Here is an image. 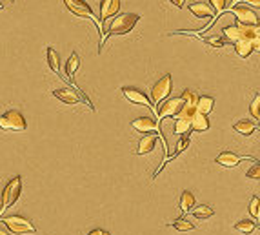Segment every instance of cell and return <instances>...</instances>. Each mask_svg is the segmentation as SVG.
Segmentation results:
<instances>
[{
	"label": "cell",
	"mask_w": 260,
	"mask_h": 235,
	"mask_svg": "<svg viewBox=\"0 0 260 235\" xmlns=\"http://www.w3.org/2000/svg\"><path fill=\"white\" fill-rule=\"evenodd\" d=\"M233 15L237 18V24H242V26H259V15L249 9L246 6H233L231 7Z\"/></svg>",
	"instance_id": "8fae6325"
},
{
	"label": "cell",
	"mask_w": 260,
	"mask_h": 235,
	"mask_svg": "<svg viewBox=\"0 0 260 235\" xmlns=\"http://www.w3.org/2000/svg\"><path fill=\"white\" fill-rule=\"evenodd\" d=\"M248 179H260V166L259 164H255L253 168L251 170H248Z\"/></svg>",
	"instance_id": "d6a6232c"
},
{
	"label": "cell",
	"mask_w": 260,
	"mask_h": 235,
	"mask_svg": "<svg viewBox=\"0 0 260 235\" xmlns=\"http://www.w3.org/2000/svg\"><path fill=\"white\" fill-rule=\"evenodd\" d=\"M231 4H233V6H237V4H238V0H233Z\"/></svg>",
	"instance_id": "74e56055"
},
{
	"label": "cell",
	"mask_w": 260,
	"mask_h": 235,
	"mask_svg": "<svg viewBox=\"0 0 260 235\" xmlns=\"http://www.w3.org/2000/svg\"><path fill=\"white\" fill-rule=\"evenodd\" d=\"M259 204H260L259 197H253V199H251V202H249V213L253 215L255 221L259 219Z\"/></svg>",
	"instance_id": "4dcf8cb0"
},
{
	"label": "cell",
	"mask_w": 260,
	"mask_h": 235,
	"mask_svg": "<svg viewBox=\"0 0 260 235\" xmlns=\"http://www.w3.org/2000/svg\"><path fill=\"white\" fill-rule=\"evenodd\" d=\"M0 128L9 129V131H24L28 128V122L20 112L17 110H9L4 115H0Z\"/></svg>",
	"instance_id": "8992f818"
},
{
	"label": "cell",
	"mask_w": 260,
	"mask_h": 235,
	"mask_svg": "<svg viewBox=\"0 0 260 235\" xmlns=\"http://www.w3.org/2000/svg\"><path fill=\"white\" fill-rule=\"evenodd\" d=\"M131 126L136 129V131H140V133H155L162 140V144H164V157L168 155V140L164 139V135L160 133V122L157 118H151V117H140L133 120Z\"/></svg>",
	"instance_id": "277c9868"
},
{
	"label": "cell",
	"mask_w": 260,
	"mask_h": 235,
	"mask_svg": "<svg viewBox=\"0 0 260 235\" xmlns=\"http://www.w3.org/2000/svg\"><path fill=\"white\" fill-rule=\"evenodd\" d=\"M189 11L198 18L215 17V13H213L210 4H204V2H193V4H189Z\"/></svg>",
	"instance_id": "2e32d148"
},
{
	"label": "cell",
	"mask_w": 260,
	"mask_h": 235,
	"mask_svg": "<svg viewBox=\"0 0 260 235\" xmlns=\"http://www.w3.org/2000/svg\"><path fill=\"white\" fill-rule=\"evenodd\" d=\"M122 93H124V97L131 104H140V106H146L149 108V110H153L151 101H149L140 90H136V88H122Z\"/></svg>",
	"instance_id": "7c38bea8"
},
{
	"label": "cell",
	"mask_w": 260,
	"mask_h": 235,
	"mask_svg": "<svg viewBox=\"0 0 260 235\" xmlns=\"http://www.w3.org/2000/svg\"><path fill=\"white\" fill-rule=\"evenodd\" d=\"M224 31V37H226V42H237V40L242 39V31H240V26H227V28L222 29Z\"/></svg>",
	"instance_id": "cb8c5ba5"
},
{
	"label": "cell",
	"mask_w": 260,
	"mask_h": 235,
	"mask_svg": "<svg viewBox=\"0 0 260 235\" xmlns=\"http://www.w3.org/2000/svg\"><path fill=\"white\" fill-rule=\"evenodd\" d=\"M197 113L195 106H182V110L175 115V133L176 135H186L191 128V118Z\"/></svg>",
	"instance_id": "52a82bcc"
},
{
	"label": "cell",
	"mask_w": 260,
	"mask_h": 235,
	"mask_svg": "<svg viewBox=\"0 0 260 235\" xmlns=\"http://www.w3.org/2000/svg\"><path fill=\"white\" fill-rule=\"evenodd\" d=\"M210 6H211V9H213V13H215V17H213V20H211V22L208 24V26H206V28H204L202 31H208V29H210L211 26L215 24L217 18L220 17L222 13H224V11L227 9V7H226V0H210Z\"/></svg>",
	"instance_id": "d6986e66"
},
{
	"label": "cell",
	"mask_w": 260,
	"mask_h": 235,
	"mask_svg": "<svg viewBox=\"0 0 260 235\" xmlns=\"http://www.w3.org/2000/svg\"><path fill=\"white\" fill-rule=\"evenodd\" d=\"M187 146H189V137H187V135H184V139L178 140V144H176V151L173 153V155H171V159H175L178 153H182V151L186 150Z\"/></svg>",
	"instance_id": "1f68e13d"
},
{
	"label": "cell",
	"mask_w": 260,
	"mask_h": 235,
	"mask_svg": "<svg viewBox=\"0 0 260 235\" xmlns=\"http://www.w3.org/2000/svg\"><path fill=\"white\" fill-rule=\"evenodd\" d=\"M171 4H173V6H176V7H182L184 6V2H186V0H170Z\"/></svg>",
	"instance_id": "d590c367"
},
{
	"label": "cell",
	"mask_w": 260,
	"mask_h": 235,
	"mask_svg": "<svg viewBox=\"0 0 260 235\" xmlns=\"http://www.w3.org/2000/svg\"><path fill=\"white\" fill-rule=\"evenodd\" d=\"M191 128L195 129V131H208L210 129V120H208V117L206 115H200V113H195L191 118Z\"/></svg>",
	"instance_id": "44dd1931"
},
{
	"label": "cell",
	"mask_w": 260,
	"mask_h": 235,
	"mask_svg": "<svg viewBox=\"0 0 260 235\" xmlns=\"http://www.w3.org/2000/svg\"><path fill=\"white\" fill-rule=\"evenodd\" d=\"M138 20H140V15H135V13H122L119 17H115L108 33L104 35V40L108 37H115V35H128L130 31H133Z\"/></svg>",
	"instance_id": "6da1fadb"
},
{
	"label": "cell",
	"mask_w": 260,
	"mask_h": 235,
	"mask_svg": "<svg viewBox=\"0 0 260 235\" xmlns=\"http://www.w3.org/2000/svg\"><path fill=\"white\" fill-rule=\"evenodd\" d=\"M53 95L57 97L58 101L64 102V104H79L82 99L73 88H60V90H55L53 91Z\"/></svg>",
	"instance_id": "5bb4252c"
},
{
	"label": "cell",
	"mask_w": 260,
	"mask_h": 235,
	"mask_svg": "<svg viewBox=\"0 0 260 235\" xmlns=\"http://www.w3.org/2000/svg\"><path fill=\"white\" fill-rule=\"evenodd\" d=\"M87 235H111V234H109V232H106V230H100V228H98V230H91V232H89Z\"/></svg>",
	"instance_id": "836d02e7"
},
{
	"label": "cell",
	"mask_w": 260,
	"mask_h": 235,
	"mask_svg": "<svg viewBox=\"0 0 260 235\" xmlns=\"http://www.w3.org/2000/svg\"><path fill=\"white\" fill-rule=\"evenodd\" d=\"M119 9H120V0H102L100 2V20H98V22H100V28L108 18L115 17V15L119 13ZM102 33H104V29H102ZM102 48H104V35H102L100 46H98V53L102 51Z\"/></svg>",
	"instance_id": "9c48e42d"
},
{
	"label": "cell",
	"mask_w": 260,
	"mask_h": 235,
	"mask_svg": "<svg viewBox=\"0 0 260 235\" xmlns=\"http://www.w3.org/2000/svg\"><path fill=\"white\" fill-rule=\"evenodd\" d=\"M204 40H206L210 46H213V48H224V46L227 44L222 37H204Z\"/></svg>",
	"instance_id": "f546056e"
},
{
	"label": "cell",
	"mask_w": 260,
	"mask_h": 235,
	"mask_svg": "<svg viewBox=\"0 0 260 235\" xmlns=\"http://www.w3.org/2000/svg\"><path fill=\"white\" fill-rule=\"evenodd\" d=\"M257 226H259V224L253 223V221H238V223L235 224V230L240 232V234H244V235H249L257 230Z\"/></svg>",
	"instance_id": "484cf974"
},
{
	"label": "cell",
	"mask_w": 260,
	"mask_h": 235,
	"mask_svg": "<svg viewBox=\"0 0 260 235\" xmlns=\"http://www.w3.org/2000/svg\"><path fill=\"white\" fill-rule=\"evenodd\" d=\"M182 102H184V106H195L197 104V101H198V97H197V93L193 90H184V93H182Z\"/></svg>",
	"instance_id": "83f0119b"
},
{
	"label": "cell",
	"mask_w": 260,
	"mask_h": 235,
	"mask_svg": "<svg viewBox=\"0 0 260 235\" xmlns=\"http://www.w3.org/2000/svg\"><path fill=\"white\" fill-rule=\"evenodd\" d=\"M157 139H159L157 135H146V137H142L140 142H138V148H136V155H146V153L155 150Z\"/></svg>",
	"instance_id": "e0dca14e"
},
{
	"label": "cell",
	"mask_w": 260,
	"mask_h": 235,
	"mask_svg": "<svg viewBox=\"0 0 260 235\" xmlns=\"http://www.w3.org/2000/svg\"><path fill=\"white\" fill-rule=\"evenodd\" d=\"M2 7H4V4H2V2H0V9H2Z\"/></svg>",
	"instance_id": "f35d334b"
},
{
	"label": "cell",
	"mask_w": 260,
	"mask_h": 235,
	"mask_svg": "<svg viewBox=\"0 0 260 235\" xmlns=\"http://www.w3.org/2000/svg\"><path fill=\"white\" fill-rule=\"evenodd\" d=\"M171 88H173V80H171V75L166 73L164 77L160 78L157 84L151 88V99L153 104H160V102L166 101V97L171 93Z\"/></svg>",
	"instance_id": "ba28073f"
},
{
	"label": "cell",
	"mask_w": 260,
	"mask_h": 235,
	"mask_svg": "<svg viewBox=\"0 0 260 235\" xmlns=\"http://www.w3.org/2000/svg\"><path fill=\"white\" fill-rule=\"evenodd\" d=\"M2 226L11 232V234H17V235H26V234H33L37 232L35 224L29 221V219L22 217V215H7V217H2L0 219Z\"/></svg>",
	"instance_id": "3957f363"
},
{
	"label": "cell",
	"mask_w": 260,
	"mask_h": 235,
	"mask_svg": "<svg viewBox=\"0 0 260 235\" xmlns=\"http://www.w3.org/2000/svg\"><path fill=\"white\" fill-rule=\"evenodd\" d=\"M0 235H11V234H9V232H7V230L4 228L2 224H0Z\"/></svg>",
	"instance_id": "8d00e7d4"
},
{
	"label": "cell",
	"mask_w": 260,
	"mask_h": 235,
	"mask_svg": "<svg viewBox=\"0 0 260 235\" xmlns=\"http://www.w3.org/2000/svg\"><path fill=\"white\" fill-rule=\"evenodd\" d=\"M182 213H189L195 208V195H193L191 191H184L180 195V204H178Z\"/></svg>",
	"instance_id": "7402d4cb"
},
{
	"label": "cell",
	"mask_w": 260,
	"mask_h": 235,
	"mask_svg": "<svg viewBox=\"0 0 260 235\" xmlns=\"http://www.w3.org/2000/svg\"><path fill=\"white\" fill-rule=\"evenodd\" d=\"M64 4H66V7H68L69 11L73 13V15H77V17H82V18H87V20H93V24H96V29L100 31V40H102V28H100V22L96 20L95 13H93V9L89 7V4L87 2H84V0H62Z\"/></svg>",
	"instance_id": "5b68a950"
},
{
	"label": "cell",
	"mask_w": 260,
	"mask_h": 235,
	"mask_svg": "<svg viewBox=\"0 0 260 235\" xmlns=\"http://www.w3.org/2000/svg\"><path fill=\"white\" fill-rule=\"evenodd\" d=\"M253 40H248V39L237 40V42H235V51H237V55L242 57V59H248V57L251 55V51H253Z\"/></svg>",
	"instance_id": "ac0fdd59"
},
{
	"label": "cell",
	"mask_w": 260,
	"mask_h": 235,
	"mask_svg": "<svg viewBox=\"0 0 260 235\" xmlns=\"http://www.w3.org/2000/svg\"><path fill=\"white\" fill-rule=\"evenodd\" d=\"M244 159H253V157H244V155H237V153H233V151H224V153H220V155L217 157L215 163L224 166V168H235Z\"/></svg>",
	"instance_id": "4fadbf2b"
},
{
	"label": "cell",
	"mask_w": 260,
	"mask_h": 235,
	"mask_svg": "<svg viewBox=\"0 0 260 235\" xmlns=\"http://www.w3.org/2000/svg\"><path fill=\"white\" fill-rule=\"evenodd\" d=\"M171 228H175L176 232H191L195 226H193V223H189L187 219L180 217V219H176L175 223H171Z\"/></svg>",
	"instance_id": "4316f807"
},
{
	"label": "cell",
	"mask_w": 260,
	"mask_h": 235,
	"mask_svg": "<svg viewBox=\"0 0 260 235\" xmlns=\"http://www.w3.org/2000/svg\"><path fill=\"white\" fill-rule=\"evenodd\" d=\"M213 106H215V99L210 95H202V97H198L197 104H195V110H197V113L208 117V115L213 112Z\"/></svg>",
	"instance_id": "9a60e30c"
},
{
	"label": "cell",
	"mask_w": 260,
	"mask_h": 235,
	"mask_svg": "<svg viewBox=\"0 0 260 235\" xmlns=\"http://www.w3.org/2000/svg\"><path fill=\"white\" fill-rule=\"evenodd\" d=\"M259 108H260V95L257 93V95H255V99H253V102H251V106H249V112H251V115H253L255 120H259V118H260Z\"/></svg>",
	"instance_id": "f1b7e54d"
},
{
	"label": "cell",
	"mask_w": 260,
	"mask_h": 235,
	"mask_svg": "<svg viewBox=\"0 0 260 235\" xmlns=\"http://www.w3.org/2000/svg\"><path fill=\"white\" fill-rule=\"evenodd\" d=\"M242 4H249V6H255V7H259L260 6V0H240Z\"/></svg>",
	"instance_id": "e575fe53"
},
{
	"label": "cell",
	"mask_w": 260,
	"mask_h": 235,
	"mask_svg": "<svg viewBox=\"0 0 260 235\" xmlns=\"http://www.w3.org/2000/svg\"><path fill=\"white\" fill-rule=\"evenodd\" d=\"M47 64H49V67L57 73L58 77L64 78L62 71H60V57H58V53L53 48H47Z\"/></svg>",
	"instance_id": "ffe728a7"
},
{
	"label": "cell",
	"mask_w": 260,
	"mask_h": 235,
	"mask_svg": "<svg viewBox=\"0 0 260 235\" xmlns=\"http://www.w3.org/2000/svg\"><path fill=\"white\" fill-rule=\"evenodd\" d=\"M233 129H235L237 133L248 137V135H253V131H257V126H255L251 120H240V122L233 124Z\"/></svg>",
	"instance_id": "603a6c76"
},
{
	"label": "cell",
	"mask_w": 260,
	"mask_h": 235,
	"mask_svg": "<svg viewBox=\"0 0 260 235\" xmlns=\"http://www.w3.org/2000/svg\"><path fill=\"white\" fill-rule=\"evenodd\" d=\"M182 106H184V102H182L180 97H175V99H170V101H164V102H160V106L159 110H157V120H162V118L166 117H175L176 113L180 112Z\"/></svg>",
	"instance_id": "30bf717a"
},
{
	"label": "cell",
	"mask_w": 260,
	"mask_h": 235,
	"mask_svg": "<svg viewBox=\"0 0 260 235\" xmlns=\"http://www.w3.org/2000/svg\"><path fill=\"white\" fill-rule=\"evenodd\" d=\"M191 213L195 215V217L198 219V221H204V219H210L213 213H215V210L211 206H208V204H202V206H197L193 208Z\"/></svg>",
	"instance_id": "d4e9b609"
},
{
	"label": "cell",
	"mask_w": 260,
	"mask_h": 235,
	"mask_svg": "<svg viewBox=\"0 0 260 235\" xmlns=\"http://www.w3.org/2000/svg\"><path fill=\"white\" fill-rule=\"evenodd\" d=\"M22 193V179L20 177H13L2 190V201H0V217L4 215L7 208H11L18 201V197Z\"/></svg>",
	"instance_id": "7a4b0ae2"
}]
</instances>
